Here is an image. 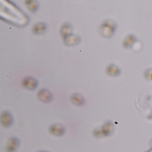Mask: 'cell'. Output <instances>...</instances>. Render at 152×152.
<instances>
[{
	"instance_id": "obj_7",
	"label": "cell",
	"mask_w": 152,
	"mask_h": 152,
	"mask_svg": "<svg viewBox=\"0 0 152 152\" xmlns=\"http://www.w3.org/2000/svg\"><path fill=\"white\" fill-rule=\"evenodd\" d=\"M80 38L76 35H69L65 37V42L66 45L73 46L79 43Z\"/></svg>"
},
{
	"instance_id": "obj_6",
	"label": "cell",
	"mask_w": 152,
	"mask_h": 152,
	"mask_svg": "<svg viewBox=\"0 0 152 152\" xmlns=\"http://www.w3.org/2000/svg\"><path fill=\"white\" fill-rule=\"evenodd\" d=\"M71 100L74 104L82 106L84 104L85 99L82 95L79 93H75L71 97Z\"/></svg>"
},
{
	"instance_id": "obj_8",
	"label": "cell",
	"mask_w": 152,
	"mask_h": 152,
	"mask_svg": "<svg viewBox=\"0 0 152 152\" xmlns=\"http://www.w3.org/2000/svg\"><path fill=\"white\" fill-rule=\"evenodd\" d=\"M47 29L46 25L45 24L40 23H37L32 28L33 32L36 34H42L45 32Z\"/></svg>"
},
{
	"instance_id": "obj_4",
	"label": "cell",
	"mask_w": 152,
	"mask_h": 152,
	"mask_svg": "<svg viewBox=\"0 0 152 152\" xmlns=\"http://www.w3.org/2000/svg\"><path fill=\"white\" fill-rule=\"evenodd\" d=\"M65 130V127L60 124H54L49 128L50 132L56 136H63Z\"/></svg>"
},
{
	"instance_id": "obj_5",
	"label": "cell",
	"mask_w": 152,
	"mask_h": 152,
	"mask_svg": "<svg viewBox=\"0 0 152 152\" xmlns=\"http://www.w3.org/2000/svg\"><path fill=\"white\" fill-rule=\"evenodd\" d=\"M20 145V141L16 137H12L9 139L7 146V151L13 152L18 148Z\"/></svg>"
},
{
	"instance_id": "obj_9",
	"label": "cell",
	"mask_w": 152,
	"mask_h": 152,
	"mask_svg": "<svg viewBox=\"0 0 152 152\" xmlns=\"http://www.w3.org/2000/svg\"><path fill=\"white\" fill-rule=\"evenodd\" d=\"M72 26L68 24H65L62 26L61 29V33L64 35V37L70 35V33L72 31Z\"/></svg>"
},
{
	"instance_id": "obj_3",
	"label": "cell",
	"mask_w": 152,
	"mask_h": 152,
	"mask_svg": "<svg viewBox=\"0 0 152 152\" xmlns=\"http://www.w3.org/2000/svg\"><path fill=\"white\" fill-rule=\"evenodd\" d=\"M22 83L26 88L31 90L35 89L38 86V82L32 77H26L23 80Z\"/></svg>"
},
{
	"instance_id": "obj_1",
	"label": "cell",
	"mask_w": 152,
	"mask_h": 152,
	"mask_svg": "<svg viewBox=\"0 0 152 152\" xmlns=\"http://www.w3.org/2000/svg\"><path fill=\"white\" fill-rule=\"evenodd\" d=\"M38 97L41 101L45 103H49L53 99V95L51 92L46 89H42L39 91Z\"/></svg>"
},
{
	"instance_id": "obj_2",
	"label": "cell",
	"mask_w": 152,
	"mask_h": 152,
	"mask_svg": "<svg viewBox=\"0 0 152 152\" xmlns=\"http://www.w3.org/2000/svg\"><path fill=\"white\" fill-rule=\"evenodd\" d=\"M1 124L5 127H10L13 123V118L11 114L8 111H4L1 116Z\"/></svg>"
}]
</instances>
